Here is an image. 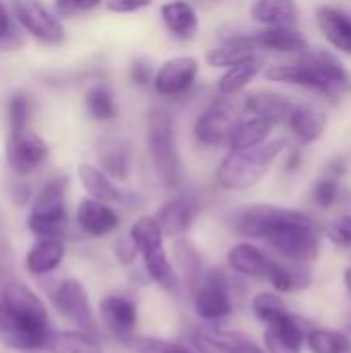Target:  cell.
<instances>
[{"label": "cell", "mask_w": 351, "mask_h": 353, "mask_svg": "<svg viewBox=\"0 0 351 353\" xmlns=\"http://www.w3.org/2000/svg\"><path fill=\"white\" fill-rule=\"evenodd\" d=\"M261 70V60L252 58L242 64H236L228 68V72L219 79V93L221 95H234L240 89H244Z\"/></svg>", "instance_id": "34"}, {"label": "cell", "mask_w": 351, "mask_h": 353, "mask_svg": "<svg viewBox=\"0 0 351 353\" xmlns=\"http://www.w3.org/2000/svg\"><path fill=\"white\" fill-rule=\"evenodd\" d=\"M50 316L37 294L21 281H6L0 292V337L14 350L46 347Z\"/></svg>", "instance_id": "1"}, {"label": "cell", "mask_w": 351, "mask_h": 353, "mask_svg": "<svg viewBox=\"0 0 351 353\" xmlns=\"http://www.w3.org/2000/svg\"><path fill=\"white\" fill-rule=\"evenodd\" d=\"M244 108L246 112H250V116L263 118L275 126V124L290 120L292 112L296 110V103L290 97L275 93V91H254L246 95Z\"/></svg>", "instance_id": "18"}, {"label": "cell", "mask_w": 351, "mask_h": 353, "mask_svg": "<svg viewBox=\"0 0 351 353\" xmlns=\"http://www.w3.org/2000/svg\"><path fill=\"white\" fill-rule=\"evenodd\" d=\"M265 345L269 353H300L304 341V329L298 319H294L290 312L265 329Z\"/></svg>", "instance_id": "17"}, {"label": "cell", "mask_w": 351, "mask_h": 353, "mask_svg": "<svg viewBox=\"0 0 351 353\" xmlns=\"http://www.w3.org/2000/svg\"><path fill=\"white\" fill-rule=\"evenodd\" d=\"M267 254L252 246V244H238L228 252V263L234 271L242 273V275H250V277H261L267 275V267H269Z\"/></svg>", "instance_id": "32"}, {"label": "cell", "mask_w": 351, "mask_h": 353, "mask_svg": "<svg viewBox=\"0 0 351 353\" xmlns=\"http://www.w3.org/2000/svg\"><path fill=\"white\" fill-rule=\"evenodd\" d=\"M308 347L312 353H348L351 350V343L343 333L314 329L308 333Z\"/></svg>", "instance_id": "37"}, {"label": "cell", "mask_w": 351, "mask_h": 353, "mask_svg": "<svg viewBox=\"0 0 351 353\" xmlns=\"http://www.w3.org/2000/svg\"><path fill=\"white\" fill-rule=\"evenodd\" d=\"M337 196H339V186H337V182L333 178H323L312 188V199L323 209L333 207L337 203Z\"/></svg>", "instance_id": "40"}, {"label": "cell", "mask_w": 351, "mask_h": 353, "mask_svg": "<svg viewBox=\"0 0 351 353\" xmlns=\"http://www.w3.org/2000/svg\"><path fill=\"white\" fill-rule=\"evenodd\" d=\"M46 157H48V145L31 128L8 130L6 159L17 174L25 176L35 172L46 161Z\"/></svg>", "instance_id": "10"}, {"label": "cell", "mask_w": 351, "mask_h": 353, "mask_svg": "<svg viewBox=\"0 0 351 353\" xmlns=\"http://www.w3.org/2000/svg\"><path fill=\"white\" fill-rule=\"evenodd\" d=\"M99 4H101V0H54V6H56L58 14H62V17L83 14V12L93 10Z\"/></svg>", "instance_id": "42"}, {"label": "cell", "mask_w": 351, "mask_h": 353, "mask_svg": "<svg viewBox=\"0 0 351 353\" xmlns=\"http://www.w3.org/2000/svg\"><path fill=\"white\" fill-rule=\"evenodd\" d=\"M300 161H302V155H300V149H294L290 159H288V172H294L300 168Z\"/></svg>", "instance_id": "49"}, {"label": "cell", "mask_w": 351, "mask_h": 353, "mask_svg": "<svg viewBox=\"0 0 351 353\" xmlns=\"http://www.w3.org/2000/svg\"><path fill=\"white\" fill-rule=\"evenodd\" d=\"M0 46H4V48L19 46L17 33H14L12 21H10V12H8L4 0H0Z\"/></svg>", "instance_id": "44"}, {"label": "cell", "mask_w": 351, "mask_h": 353, "mask_svg": "<svg viewBox=\"0 0 351 353\" xmlns=\"http://www.w3.org/2000/svg\"><path fill=\"white\" fill-rule=\"evenodd\" d=\"M273 124L263 120V118H246L236 122L232 137H230V147L234 151H244V149H254L263 143H267L269 132H271Z\"/></svg>", "instance_id": "30"}, {"label": "cell", "mask_w": 351, "mask_h": 353, "mask_svg": "<svg viewBox=\"0 0 351 353\" xmlns=\"http://www.w3.org/2000/svg\"><path fill=\"white\" fill-rule=\"evenodd\" d=\"M137 252H139V248H137V244H134L132 238H122V240H118V244H116V254H118V259H120L122 263H132Z\"/></svg>", "instance_id": "47"}, {"label": "cell", "mask_w": 351, "mask_h": 353, "mask_svg": "<svg viewBox=\"0 0 351 353\" xmlns=\"http://www.w3.org/2000/svg\"><path fill=\"white\" fill-rule=\"evenodd\" d=\"M236 126V110L232 101L219 99L211 103L194 122V137L205 147H219L230 143L232 130Z\"/></svg>", "instance_id": "11"}, {"label": "cell", "mask_w": 351, "mask_h": 353, "mask_svg": "<svg viewBox=\"0 0 351 353\" xmlns=\"http://www.w3.org/2000/svg\"><path fill=\"white\" fill-rule=\"evenodd\" d=\"M265 240L279 256L294 263H310L319 256L321 250L319 230L314 221L304 213L275 228Z\"/></svg>", "instance_id": "7"}, {"label": "cell", "mask_w": 351, "mask_h": 353, "mask_svg": "<svg viewBox=\"0 0 351 353\" xmlns=\"http://www.w3.org/2000/svg\"><path fill=\"white\" fill-rule=\"evenodd\" d=\"M199 72V62L192 56H176L163 62L153 79V87L159 95L178 97L186 93Z\"/></svg>", "instance_id": "14"}, {"label": "cell", "mask_w": 351, "mask_h": 353, "mask_svg": "<svg viewBox=\"0 0 351 353\" xmlns=\"http://www.w3.org/2000/svg\"><path fill=\"white\" fill-rule=\"evenodd\" d=\"M331 172H333V174H337V176H339V174H343V172H345V159H337V161H333V163H331Z\"/></svg>", "instance_id": "50"}, {"label": "cell", "mask_w": 351, "mask_h": 353, "mask_svg": "<svg viewBox=\"0 0 351 353\" xmlns=\"http://www.w3.org/2000/svg\"><path fill=\"white\" fill-rule=\"evenodd\" d=\"M300 211L275 207V205H250L236 213L234 217V230L236 234L250 238V240H265L275 228L281 223L298 217Z\"/></svg>", "instance_id": "8"}, {"label": "cell", "mask_w": 351, "mask_h": 353, "mask_svg": "<svg viewBox=\"0 0 351 353\" xmlns=\"http://www.w3.org/2000/svg\"><path fill=\"white\" fill-rule=\"evenodd\" d=\"M254 52L257 50L246 41L244 35H234V37H225L223 46H217V48L209 50L205 60L213 68H232L236 64L252 60Z\"/></svg>", "instance_id": "27"}, {"label": "cell", "mask_w": 351, "mask_h": 353, "mask_svg": "<svg viewBox=\"0 0 351 353\" xmlns=\"http://www.w3.org/2000/svg\"><path fill=\"white\" fill-rule=\"evenodd\" d=\"M68 178L56 176L50 178L39 194L35 196V203L31 207V213L27 217L29 230L39 238H62L68 228V213L64 207V194H66Z\"/></svg>", "instance_id": "6"}, {"label": "cell", "mask_w": 351, "mask_h": 353, "mask_svg": "<svg viewBox=\"0 0 351 353\" xmlns=\"http://www.w3.org/2000/svg\"><path fill=\"white\" fill-rule=\"evenodd\" d=\"M285 141L275 139L267 141L254 149H244V151H230L219 168H217V182L225 190H246L254 186L271 168L275 157L283 151Z\"/></svg>", "instance_id": "3"}, {"label": "cell", "mask_w": 351, "mask_h": 353, "mask_svg": "<svg viewBox=\"0 0 351 353\" xmlns=\"http://www.w3.org/2000/svg\"><path fill=\"white\" fill-rule=\"evenodd\" d=\"M252 310H254V314H257L265 325H269V323H273V321H277V319H281V316L288 314L283 300H281L277 294H271V292H261V294H257V296L252 298Z\"/></svg>", "instance_id": "38"}, {"label": "cell", "mask_w": 351, "mask_h": 353, "mask_svg": "<svg viewBox=\"0 0 351 353\" xmlns=\"http://www.w3.org/2000/svg\"><path fill=\"white\" fill-rule=\"evenodd\" d=\"M172 252H174V256H176V261H178V265H180V269H182V273L186 277L188 288L194 292L201 285L203 277H205L203 275V263H201L199 250L194 248V244L190 240H186V238L180 236V238L174 240Z\"/></svg>", "instance_id": "33"}, {"label": "cell", "mask_w": 351, "mask_h": 353, "mask_svg": "<svg viewBox=\"0 0 351 353\" xmlns=\"http://www.w3.org/2000/svg\"><path fill=\"white\" fill-rule=\"evenodd\" d=\"M317 23H319V29L321 33L325 35V39L345 52L351 54V17L345 14L343 10L339 8H333V6H319L317 10Z\"/></svg>", "instance_id": "20"}, {"label": "cell", "mask_w": 351, "mask_h": 353, "mask_svg": "<svg viewBox=\"0 0 351 353\" xmlns=\"http://www.w3.org/2000/svg\"><path fill=\"white\" fill-rule=\"evenodd\" d=\"M327 238L339 246H351V217H341L327 228Z\"/></svg>", "instance_id": "43"}, {"label": "cell", "mask_w": 351, "mask_h": 353, "mask_svg": "<svg viewBox=\"0 0 351 353\" xmlns=\"http://www.w3.org/2000/svg\"><path fill=\"white\" fill-rule=\"evenodd\" d=\"M134 350L139 353H192L180 343L161 341V339H139L134 341Z\"/></svg>", "instance_id": "41"}, {"label": "cell", "mask_w": 351, "mask_h": 353, "mask_svg": "<svg viewBox=\"0 0 351 353\" xmlns=\"http://www.w3.org/2000/svg\"><path fill=\"white\" fill-rule=\"evenodd\" d=\"M130 238L134 240L147 275L163 290L176 292L178 290V275L166 254L163 248V228L159 225L157 217L143 215L134 221L130 230Z\"/></svg>", "instance_id": "5"}, {"label": "cell", "mask_w": 351, "mask_h": 353, "mask_svg": "<svg viewBox=\"0 0 351 353\" xmlns=\"http://www.w3.org/2000/svg\"><path fill=\"white\" fill-rule=\"evenodd\" d=\"M153 0H108V8L112 12H137L141 8H147Z\"/></svg>", "instance_id": "45"}, {"label": "cell", "mask_w": 351, "mask_h": 353, "mask_svg": "<svg viewBox=\"0 0 351 353\" xmlns=\"http://www.w3.org/2000/svg\"><path fill=\"white\" fill-rule=\"evenodd\" d=\"M130 79L139 87L149 85L151 83V66L145 60H134L132 66H130Z\"/></svg>", "instance_id": "46"}, {"label": "cell", "mask_w": 351, "mask_h": 353, "mask_svg": "<svg viewBox=\"0 0 351 353\" xmlns=\"http://www.w3.org/2000/svg\"><path fill=\"white\" fill-rule=\"evenodd\" d=\"M101 170L112 178L124 182L130 174V149L122 139H103L97 151Z\"/></svg>", "instance_id": "26"}, {"label": "cell", "mask_w": 351, "mask_h": 353, "mask_svg": "<svg viewBox=\"0 0 351 353\" xmlns=\"http://www.w3.org/2000/svg\"><path fill=\"white\" fill-rule=\"evenodd\" d=\"M64 259L62 238H39L25 256V267L31 275H46L60 267Z\"/></svg>", "instance_id": "23"}, {"label": "cell", "mask_w": 351, "mask_h": 353, "mask_svg": "<svg viewBox=\"0 0 351 353\" xmlns=\"http://www.w3.org/2000/svg\"><path fill=\"white\" fill-rule=\"evenodd\" d=\"M197 211H199V205L190 194L176 196L161 205V209L157 211V221L163 228V234L180 238L184 236V232L190 230L197 217Z\"/></svg>", "instance_id": "19"}, {"label": "cell", "mask_w": 351, "mask_h": 353, "mask_svg": "<svg viewBox=\"0 0 351 353\" xmlns=\"http://www.w3.org/2000/svg\"><path fill=\"white\" fill-rule=\"evenodd\" d=\"M85 103H87V112L93 120L97 122H110L116 118L118 110L114 103L112 93L103 87V85H95L87 91L85 95Z\"/></svg>", "instance_id": "36"}, {"label": "cell", "mask_w": 351, "mask_h": 353, "mask_svg": "<svg viewBox=\"0 0 351 353\" xmlns=\"http://www.w3.org/2000/svg\"><path fill=\"white\" fill-rule=\"evenodd\" d=\"M33 112V101L25 93H14L8 99V130H23L29 128Z\"/></svg>", "instance_id": "39"}, {"label": "cell", "mask_w": 351, "mask_h": 353, "mask_svg": "<svg viewBox=\"0 0 351 353\" xmlns=\"http://www.w3.org/2000/svg\"><path fill=\"white\" fill-rule=\"evenodd\" d=\"M197 314L205 321H221L232 312V298L223 271H209L201 285L192 292Z\"/></svg>", "instance_id": "12"}, {"label": "cell", "mask_w": 351, "mask_h": 353, "mask_svg": "<svg viewBox=\"0 0 351 353\" xmlns=\"http://www.w3.org/2000/svg\"><path fill=\"white\" fill-rule=\"evenodd\" d=\"M46 350L50 353H103V345L89 331H62L50 335Z\"/></svg>", "instance_id": "31"}, {"label": "cell", "mask_w": 351, "mask_h": 353, "mask_svg": "<svg viewBox=\"0 0 351 353\" xmlns=\"http://www.w3.org/2000/svg\"><path fill=\"white\" fill-rule=\"evenodd\" d=\"M343 283H345L348 292L351 294V267H348V269H345V273H343Z\"/></svg>", "instance_id": "51"}, {"label": "cell", "mask_w": 351, "mask_h": 353, "mask_svg": "<svg viewBox=\"0 0 351 353\" xmlns=\"http://www.w3.org/2000/svg\"><path fill=\"white\" fill-rule=\"evenodd\" d=\"M271 285L283 294L304 290L310 285V269L308 263H294V261H269L267 275Z\"/></svg>", "instance_id": "21"}, {"label": "cell", "mask_w": 351, "mask_h": 353, "mask_svg": "<svg viewBox=\"0 0 351 353\" xmlns=\"http://www.w3.org/2000/svg\"><path fill=\"white\" fill-rule=\"evenodd\" d=\"M79 178L83 188L91 194V199L103 201V203H120L124 201V192L112 182V178L93 165H81L79 168Z\"/></svg>", "instance_id": "29"}, {"label": "cell", "mask_w": 351, "mask_h": 353, "mask_svg": "<svg viewBox=\"0 0 351 353\" xmlns=\"http://www.w3.org/2000/svg\"><path fill=\"white\" fill-rule=\"evenodd\" d=\"M250 17L267 27H294L298 21V6L294 0H254Z\"/></svg>", "instance_id": "24"}, {"label": "cell", "mask_w": 351, "mask_h": 353, "mask_svg": "<svg viewBox=\"0 0 351 353\" xmlns=\"http://www.w3.org/2000/svg\"><path fill=\"white\" fill-rule=\"evenodd\" d=\"M147 139L155 176L166 188H178L182 184V161L176 147L174 120L166 110L153 108L149 112Z\"/></svg>", "instance_id": "4"}, {"label": "cell", "mask_w": 351, "mask_h": 353, "mask_svg": "<svg viewBox=\"0 0 351 353\" xmlns=\"http://www.w3.org/2000/svg\"><path fill=\"white\" fill-rule=\"evenodd\" d=\"M242 337L230 333H215L207 329H197L190 335L192 345L201 353H232Z\"/></svg>", "instance_id": "35"}, {"label": "cell", "mask_w": 351, "mask_h": 353, "mask_svg": "<svg viewBox=\"0 0 351 353\" xmlns=\"http://www.w3.org/2000/svg\"><path fill=\"white\" fill-rule=\"evenodd\" d=\"M246 41L254 50H271V52H283V54H304L310 50L308 39L294 27H267L257 33L244 35Z\"/></svg>", "instance_id": "15"}, {"label": "cell", "mask_w": 351, "mask_h": 353, "mask_svg": "<svg viewBox=\"0 0 351 353\" xmlns=\"http://www.w3.org/2000/svg\"><path fill=\"white\" fill-rule=\"evenodd\" d=\"M99 314L103 323L108 325V329L116 335L126 337L137 327V306L122 296H110L101 300Z\"/></svg>", "instance_id": "22"}, {"label": "cell", "mask_w": 351, "mask_h": 353, "mask_svg": "<svg viewBox=\"0 0 351 353\" xmlns=\"http://www.w3.org/2000/svg\"><path fill=\"white\" fill-rule=\"evenodd\" d=\"M232 353H265V352H263L259 345H254L252 341H248V339H244V337H242V339H240V343L234 347V352Z\"/></svg>", "instance_id": "48"}, {"label": "cell", "mask_w": 351, "mask_h": 353, "mask_svg": "<svg viewBox=\"0 0 351 353\" xmlns=\"http://www.w3.org/2000/svg\"><path fill=\"white\" fill-rule=\"evenodd\" d=\"M77 223L85 234L93 238H101L112 234L118 228L120 219L116 211L108 207V203L97 199H83L77 209Z\"/></svg>", "instance_id": "16"}, {"label": "cell", "mask_w": 351, "mask_h": 353, "mask_svg": "<svg viewBox=\"0 0 351 353\" xmlns=\"http://www.w3.org/2000/svg\"><path fill=\"white\" fill-rule=\"evenodd\" d=\"M17 21L35 39L43 43H60L64 39L62 23L39 0H10Z\"/></svg>", "instance_id": "9"}, {"label": "cell", "mask_w": 351, "mask_h": 353, "mask_svg": "<svg viewBox=\"0 0 351 353\" xmlns=\"http://www.w3.org/2000/svg\"><path fill=\"white\" fill-rule=\"evenodd\" d=\"M288 124L302 145H310L323 137L327 128V114L312 105H296Z\"/></svg>", "instance_id": "25"}, {"label": "cell", "mask_w": 351, "mask_h": 353, "mask_svg": "<svg viewBox=\"0 0 351 353\" xmlns=\"http://www.w3.org/2000/svg\"><path fill=\"white\" fill-rule=\"evenodd\" d=\"M267 79L275 83L300 85L319 91L331 99L351 91V77L345 66L329 52H304L296 62L279 64L267 70Z\"/></svg>", "instance_id": "2"}, {"label": "cell", "mask_w": 351, "mask_h": 353, "mask_svg": "<svg viewBox=\"0 0 351 353\" xmlns=\"http://www.w3.org/2000/svg\"><path fill=\"white\" fill-rule=\"evenodd\" d=\"M161 19L166 27L178 39H192L199 29V19L194 8L184 0H174L161 6Z\"/></svg>", "instance_id": "28"}, {"label": "cell", "mask_w": 351, "mask_h": 353, "mask_svg": "<svg viewBox=\"0 0 351 353\" xmlns=\"http://www.w3.org/2000/svg\"><path fill=\"white\" fill-rule=\"evenodd\" d=\"M54 306L64 319L72 321L81 331H89V333L95 331V319L91 312L89 296H87L85 285L79 279L68 277L56 288Z\"/></svg>", "instance_id": "13"}]
</instances>
